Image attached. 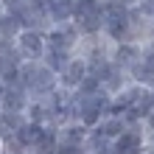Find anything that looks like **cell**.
Masks as SVG:
<instances>
[{"instance_id":"cell-15","label":"cell","mask_w":154,"mask_h":154,"mask_svg":"<svg viewBox=\"0 0 154 154\" xmlns=\"http://www.w3.org/2000/svg\"><path fill=\"white\" fill-rule=\"evenodd\" d=\"M73 93H76L79 98H90V95H98V93H101V79H98L95 73H87L84 79H81V84L73 90Z\"/></svg>"},{"instance_id":"cell-6","label":"cell","mask_w":154,"mask_h":154,"mask_svg":"<svg viewBox=\"0 0 154 154\" xmlns=\"http://www.w3.org/2000/svg\"><path fill=\"white\" fill-rule=\"evenodd\" d=\"M87 73H90L87 62H84V59H81L79 53H76V56L70 59L65 67H62V73L56 76V79H59V87H62V90H67V93H73V90L81 84V79H84Z\"/></svg>"},{"instance_id":"cell-7","label":"cell","mask_w":154,"mask_h":154,"mask_svg":"<svg viewBox=\"0 0 154 154\" xmlns=\"http://www.w3.org/2000/svg\"><path fill=\"white\" fill-rule=\"evenodd\" d=\"M28 104H31V98H28V93H25L20 84H6V95H3V106H0V109H6V112H23L25 115Z\"/></svg>"},{"instance_id":"cell-20","label":"cell","mask_w":154,"mask_h":154,"mask_svg":"<svg viewBox=\"0 0 154 154\" xmlns=\"http://www.w3.org/2000/svg\"><path fill=\"white\" fill-rule=\"evenodd\" d=\"M143 129H146V134H154V109L146 115V121H143Z\"/></svg>"},{"instance_id":"cell-8","label":"cell","mask_w":154,"mask_h":154,"mask_svg":"<svg viewBox=\"0 0 154 154\" xmlns=\"http://www.w3.org/2000/svg\"><path fill=\"white\" fill-rule=\"evenodd\" d=\"M25 121L37 123V126H59L56 123V115H53V109H51L48 101H31L28 109H25Z\"/></svg>"},{"instance_id":"cell-9","label":"cell","mask_w":154,"mask_h":154,"mask_svg":"<svg viewBox=\"0 0 154 154\" xmlns=\"http://www.w3.org/2000/svg\"><path fill=\"white\" fill-rule=\"evenodd\" d=\"M109 59L115 62L118 67L126 70L129 65H134V62L140 59V45H134V42H118V45H112Z\"/></svg>"},{"instance_id":"cell-24","label":"cell","mask_w":154,"mask_h":154,"mask_svg":"<svg viewBox=\"0 0 154 154\" xmlns=\"http://www.w3.org/2000/svg\"><path fill=\"white\" fill-rule=\"evenodd\" d=\"M0 154H6V151H0Z\"/></svg>"},{"instance_id":"cell-21","label":"cell","mask_w":154,"mask_h":154,"mask_svg":"<svg viewBox=\"0 0 154 154\" xmlns=\"http://www.w3.org/2000/svg\"><path fill=\"white\" fill-rule=\"evenodd\" d=\"M115 3H121L123 8H134V6H137V0H115Z\"/></svg>"},{"instance_id":"cell-16","label":"cell","mask_w":154,"mask_h":154,"mask_svg":"<svg viewBox=\"0 0 154 154\" xmlns=\"http://www.w3.org/2000/svg\"><path fill=\"white\" fill-rule=\"evenodd\" d=\"M20 31H23V28H20V23H17L8 11L0 14V39H14Z\"/></svg>"},{"instance_id":"cell-17","label":"cell","mask_w":154,"mask_h":154,"mask_svg":"<svg viewBox=\"0 0 154 154\" xmlns=\"http://www.w3.org/2000/svg\"><path fill=\"white\" fill-rule=\"evenodd\" d=\"M140 62H143V65H146L151 73H154V37H151V39H146V42L140 45Z\"/></svg>"},{"instance_id":"cell-23","label":"cell","mask_w":154,"mask_h":154,"mask_svg":"<svg viewBox=\"0 0 154 154\" xmlns=\"http://www.w3.org/2000/svg\"><path fill=\"white\" fill-rule=\"evenodd\" d=\"M0 14H3V3H0Z\"/></svg>"},{"instance_id":"cell-2","label":"cell","mask_w":154,"mask_h":154,"mask_svg":"<svg viewBox=\"0 0 154 154\" xmlns=\"http://www.w3.org/2000/svg\"><path fill=\"white\" fill-rule=\"evenodd\" d=\"M81 39H95L104 31V3L101 0H73V20Z\"/></svg>"},{"instance_id":"cell-11","label":"cell","mask_w":154,"mask_h":154,"mask_svg":"<svg viewBox=\"0 0 154 154\" xmlns=\"http://www.w3.org/2000/svg\"><path fill=\"white\" fill-rule=\"evenodd\" d=\"M76 53H70V51H62V48H53V45H48L45 48V56H42V65L48 67V70H53V73H62V67L67 65L70 59H73Z\"/></svg>"},{"instance_id":"cell-10","label":"cell","mask_w":154,"mask_h":154,"mask_svg":"<svg viewBox=\"0 0 154 154\" xmlns=\"http://www.w3.org/2000/svg\"><path fill=\"white\" fill-rule=\"evenodd\" d=\"M48 3L51 25H65L73 20V0H45Z\"/></svg>"},{"instance_id":"cell-22","label":"cell","mask_w":154,"mask_h":154,"mask_svg":"<svg viewBox=\"0 0 154 154\" xmlns=\"http://www.w3.org/2000/svg\"><path fill=\"white\" fill-rule=\"evenodd\" d=\"M3 95H6V84L0 81V106H3Z\"/></svg>"},{"instance_id":"cell-18","label":"cell","mask_w":154,"mask_h":154,"mask_svg":"<svg viewBox=\"0 0 154 154\" xmlns=\"http://www.w3.org/2000/svg\"><path fill=\"white\" fill-rule=\"evenodd\" d=\"M134 8H137V11L146 17V20L154 23V0H137V6H134Z\"/></svg>"},{"instance_id":"cell-19","label":"cell","mask_w":154,"mask_h":154,"mask_svg":"<svg viewBox=\"0 0 154 154\" xmlns=\"http://www.w3.org/2000/svg\"><path fill=\"white\" fill-rule=\"evenodd\" d=\"M56 154H84V146H76V143H56Z\"/></svg>"},{"instance_id":"cell-12","label":"cell","mask_w":154,"mask_h":154,"mask_svg":"<svg viewBox=\"0 0 154 154\" xmlns=\"http://www.w3.org/2000/svg\"><path fill=\"white\" fill-rule=\"evenodd\" d=\"M84 154H112V140L98 129H90L84 137Z\"/></svg>"},{"instance_id":"cell-3","label":"cell","mask_w":154,"mask_h":154,"mask_svg":"<svg viewBox=\"0 0 154 154\" xmlns=\"http://www.w3.org/2000/svg\"><path fill=\"white\" fill-rule=\"evenodd\" d=\"M14 48H17V53H20L25 62H42L45 48H48V39H45L42 31L23 28V31L14 37Z\"/></svg>"},{"instance_id":"cell-13","label":"cell","mask_w":154,"mask_h":154,"mask_svg":"<svg viewBox=\"0 0 154 154\" xmlns=\"http://www.w3.org/2000/svg\"><path fill=\"white\" fill-rule=\"evenodd\" d=\"M23 123H25L23 112H6V109H0V137H11V134H17L23 129Z\"/></svg>"},{"instance_id":"cell-14","label":"cell","mask_w":154,"mask_h":154,"mask_svg":"<svg viewBox=\"0 0 154 154\" xmlns=\"http://www.w3.org/2000/svg\"><path fill=\"white\" fill-rule=\"evenodd\" d=\"M101 134H106L109 140H115L118 134H123V129H126V121H123V115H106L101 123L95 126Z\"/></svg>"},{"instance_id":"cell-4","label":"cell","mask_w":154,"mask_h":154,"mask_svg":"<svg viewBox=\"0 0 154 154\" xmlns=\"http://www.w3.org/2000/svg\"><path fill=\"white\" fill-rule=\"evenodd\" d=\"M45 39L53 48H62V51H70V53H79L81 48V34L73 23H65V25H51L45 31Z\"/></svg>"},{"instance_id":"cell-1","label":"cell","mask_w":154,"mask_h":154,"mask_svg":"<svg viewBox=\"0 0 154 154\" xmlns=\"http://www.w3.org/2000/svg\"><path fill=\"white\" fill-rule=\"evenodd\" d=\"M17 84L28 93L31 101H42V98H48L53 90H59V79H56L53 70L45 67L42 62H23L20 76H17Z\"/></svg>"},{"instance_id":"cell-5","label":"cell","mask_w":154,"mask_h":154,"mask_svg":"<svg viewBox=\"0 0 154 154\" xmlns=\"http://www.w3.org/2000/svg\"><path fill=\"white\" fill-rule=\"evenodd\" d=\"M95 76L101 79V90H104V93H109L112 98L121 93L126 84H129V76H126V70H123V67H118L112 59L106 62V65L98 67V70H95Z\"/></svg>"}]
</instances>
